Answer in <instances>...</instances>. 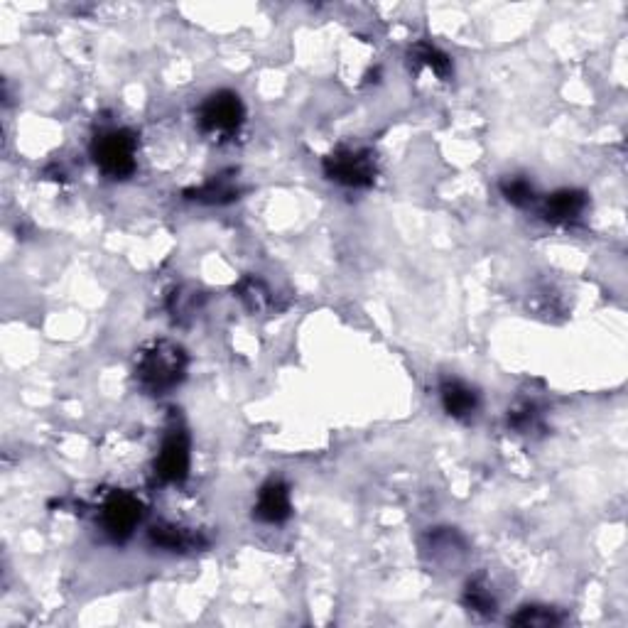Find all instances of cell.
I'll list each match as a JSON object with an SVG mask.
<instances>
[{"mask_svg":"<svg viewBox=\"0 0 628 628\" xmlns=\"http://www.w3.org/2000/svg\"><path fill=\"white\" fill-rule=\"evenodd\" d=\"M187 366L189 359L177 341H150L135 359V381L148 395H167L184 381Z\"/></svg>","mask_w":628,"mask_h":628,"instance_id":"obj_1","label":"cell"},{"mask_svg":"<svg viewBox=\"0 0 628 628\" xmlns=\"http://www.w3.org/2000/svg\"><path fill=\"white\" fill-rule=\"evenodd\" d=\"M138 140L128 128H108L91 140L96 167L111 180H128L138 167Z\"/></svg>","mask_w":628,"mask_h":628,"instance_id":"obj_2","label":"cell"},{"mask_svg":"<svg viewBox=\"0 0 628 628\" xmlns=\"http://www.w3.org/2000/svg\"><path fill=\"white\" fill-rule=\"evenodd\" d=\"M243 121H246V106H243L241 96L229 89L209 94L197 111L199 131L216 140L234 138L241 131Z\"/></svg>","mask_w":628,"mask_h":628,"instance_id":"obj_3","label":"cell"},{"mask_svg":"<svg viewBox=\"0 0 628 628\" xmlns=\"http://www.w3.org/2000/svg\"><path fill=\"white\" fill-rule=\"evenodd\" d=\"M324 175L349 189H366L376 182V160L364 148H339L324 157Z\"/></svg>","mask_w":628,"mask_h":628,"instance_id":"obj_4","label":"cell"},{"mask_svg":"<svg viewBox=\"0 0 628 628\" xmlns=\"http://www.w3.org/2000/svg\"><path fill=\"white\" fill-rule=\"evenodd\" d=\"M143 521V503L128 491H113L101 506V528L113 543H126Z\"/></svg>","mask_w":628,"mask_h":628,"instance_id":"obj_5","label":"cell"},{"mask_svg":"<svg viewBox=\"0 0 628 628\" xmlns=\"http://www.w3.org/2000/svg\"><path fill=\"white\" fill-rule=\"evenodd\" d=\"M189 437L184 427H170L155 457L157 484H182L189 474Z\"/></svg>","mask_w":628,"mask_h":628,"instance_id":"obj_6","label":"cell"},{"mask_svg":"<svg viewBox=\"0 0 628 628\" xmlns=\"http://www.w3.org/2000/svg\"><path fill=\"white\" fill-rule=\"evenodd\" d=\"M253 516L268 525H280L288 521L292 516L288 484L280 479H270L268 484H263L261 491H258L256 506H253Z\"/></svg>","mask_w":628,"mask_h":628,"instance_id":"obj_7","label":"cell"},{"mask_svg":"<svg viewBox=\"0 0 628 628\" xmlns=\"http://www.w3.org/2000/svg\"><path fill=\"white\" fill-rule=\"evenodd\" d=\"M584 209H587V194L579 192V189H557L550 197H545L540 214L545 221L560 226L577 221L584 214Z\"/></svg>","mask_w":628,"mask_h":628,"instance_id":"obj_8","label":"cell"},{"mask_svg":"<svg viewBox=\"0 0 628 628\" xmlns=\"http://www.w3.org/2000/svg\"><path fill=\"white\" fill-rule=\"evenodd\" d=\"M440 398L445 413L454 420H469L479 410V393L464 381H457V378L442 381Z\"/></svg>","mask_w":628,"mask_h":628,"instance_id":"obj_9","label":"cell"},{"mask_svg":"<svg viewBox=\"0 0 628 628\" xmlns=\"http://www.w3.org/2000/svg\"><path fill=\"white\" fill-rule=\"evenodd\" d=\"M148 535H150V543H153L155 548L167 550V552H189V550H199L207 545V540H204L202 535L175 523H157L150 528Z\"/></svg>","mask_w":628,"mask_h":628,"instance_id":"obj_10","label":"cell"},{"mask_svg":"<svg viewBox=\"0 0 628 628\" xmlns=\"http://www.w3.org/2000/svg\"><path fill=\"white\" fill-rule=\"evenodd\" d=\"M410 62L415 64V69H432V74H437L440 79H447L452 74V59L447 57L440 47L430 45V42H418L410 50Z\"/></svg>","mask_w":628,"mask_h":628,"instance_id":"obj_11","label":"cell"},{"mask_svg":"<svg viewBox=\"0 0 628 628\" xmlns=\"http://www.w3.org/2000/svg\"><path fill=\"white\" fill-rule=\"evenodd\" d=\"M430 552L432 560L437 562H454L464 555V540L457 530L440 528L430 533Z\"/></svg>","mask_w":628,"mask_h":628,"instance_id":"obj_12","label":"cell"},{"mask_svg":"<svg viewBox=\"0 0 628 628\" xmlns=\"http://www.w3.org/2000/svg\"><path fill=\"white\" fill-rule=\"evenodd\" d=\"M464 604H467V609L474 611V614L481 616L496 614V597L484 577L469 579L467 589H464Z\"/></svg>","mask_w":628,"mask_h":628,"instance_id":"obj_13","label":"cell"},{"mask_svg":"<svg viewBox=\"0 0 628 628\" xmlns=\"http://www.w3.org/2000/svg\"><path fill=\"white\" fill-rule=\"evenodd\" d=\"M187 199H197V202H207V204H226V202H234L238 197V189L231 184L226 177H214L209 180L204 187L192 189V192H184Z\"/></svg>","mask_w":628,"mask_h":628,"instance_id":"obj_14","label":"cell"},{"mask_svg":"<svg viewBox=\"0 0 628 628\" xmlns=\"http://www.w3.org/2000/svg\"><path fill=\"white\" fill-rule=\"evenodd\" d=\"M501 194L513 207H530L535 202V187L521 175H508L501 180Z\"/></svg>","mask_w":628,"mask_h":628,"instance_id":"obj_15","label":"cell"},{"mask_svg":"<svg viewBox=\"0 0 628 628\" xmlns=\"http://www.w3.org/2000/svg\"><path fill=\"white\" fill-rule=\"evenodd\" d=\"M560 616L555 614V609H548V606H523L516 616L511 619V624L516 626H557L560 624Z\"/></svg>","mask_w":628,"mask_h":628,"instance_id":"obj_16","label":"cell"},{"mask_svg":"<svg viewBox=\"0 0 628 628\" xmlns=\"http://www.w3.org/2000/svg\"><path fill=\"white\" fill-rule=\"evenodd\" d=\"M508 425L513 427L516 432L521 435H530L533 430L540 427V413H538V405L535 403H521L508 413Z\"/></svg>","mask_w":628,"mask_h":628,"instance_id":"obj_17","label":"cell"},{"mask_svg":"<svg viewBox=\"0 0 628 628\" xmlns=\"http://www.w3.org/2000/svg\"><path fill=\"white\" fill-rule=\"evenodd\" d=\"M238 295H241V300L246 302L251 310H261V307L265 305V300H268V292H265V285L261 283V280L256 278H246L241 285H238Z\"/></svg>","mask_w":628,"mask_h":628,"instance_id":"obj_18","label":"cell"}]
</instances>
